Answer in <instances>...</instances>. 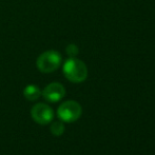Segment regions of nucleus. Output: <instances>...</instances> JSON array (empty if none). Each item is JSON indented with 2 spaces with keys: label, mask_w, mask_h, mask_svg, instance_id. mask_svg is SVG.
I'll return each instance as SVG.
<instances>
[{
  "label": "nucleus",
  "mask_w": 155,
  "mask_h": 155,
  "mask_svg": "<svg viewBox=\"0 0 155 155\" xmlns=\"http://www.w3.org/2000/svg\"><path fill=\"white\" fill-rule=\"evenodd\" d=\"M45 100L50 102H57L61 100L65 95V89L59 82H52L48 84L41 92Z\"/></svg>",
  "instance_id": "5"
},
{
  "label": "nucleus",
  "mask_w": 155,
  "mask_h": 155,
  "mask_svg": "<svg viewBox=\"0 0 155 155\" xmlns=\"http://www.w3.org/2000/svg\"><path fill=\"white\" fill-rule=\"evenodd\" d=\"M67 53L70 57H75V56L78 54V48L76 47L75 45L71 43V45H69L67 47Z\"/></svg>",
  "instance_id": "8"
},
{
  "label": "nucleus",
  "mask_w": 155,
  "mask_h": 155,
  "mask_svg": "<svg viewBox=\"0 0 155 155\" xmlns=\"http://www.w3.org/2000/svg\"><path fill=\"white\" fill-rule=\"evenodd\" d=\"M31 116L33 120L36 121L39 124H48L52 121L54 117L53 110L51 107H49L45 104H35L31 110Z\"/></svg>",
  "instance_id": "4"
},
{
  "label": "nucleus",
  "mask_w": 155,
  "mask_h": 155,
  "mask_svg": "<svg viewBox=\"0 0 155 155\" xmlns=\"http://www.w3.org/2000/svg\"><path fill=\"white\" fill-rule=\"evenodd\" d=\"M23 95L30 101H34L37 100L41 95V91L35 84H29L28 87H25V90H23Z\"/></svg>",
  "instance_id": "6"
},
{
  "label": "nucleus",
  "mask_w": 155,
  "mask_h": 155,
  "mask_svg": "<svg viewBox=\"0 0 155 155\" xmlns=\"http://www.w3.org/2000/svg\"><path fill=\"white\" fill-rule=\"evenodd\" d=\"M61 64V55L55 50L43 52L37 58L36 65L42 73H52L56 71Z\"/></svg>",
  "instance_id": "2"
},
{
  "label": "nucleus",
  "mask_w": 155,
  "mask_h": 155,
  "mask_svg": "<svg viewBox=\"0 0 155 155\" xmlns=\"http://www.w3.org/2000/svg\"><path fill=\"white\" fill-rule=\"evenodd\" d=\"M63 74L68 80L79 84L88 77V69L84 61L75 57H70L63 64Z\"/></svg>",
  "instance_id": "1"
},
{
  "label": "nucleus",
  "mask_w": 155,
  "mask_h": 155,
  "mask_svg": "<svg viewBox=\"0 0 155 155\" xmlns=\"http://www.w3.org/2000/svg\"><path fill=\"white\" fill-rule=\"evenodd\" d=\"M64 132V124H63L61 121H56V123H53L51 126V133L55 136H60V135L63 134Z\"/></svg>",
  "instance_id": "7"
},
{
  "label": "nucleus",
  "mask_w": 155,
  "mask_h": 155,
  "mask_svg": "<svg viewBox=\"0 0 155 155\" xmlns=\"http://www.w3.org/2000/svg\"><path fill=\"white\" fill-rule=\"evenodd\" d=\"M82 109L77 101L68 100L60 104L57 110V115L64 123H73L81 116Z\"/></svg>",
  "instance_id": "3"
}]
</instances>
